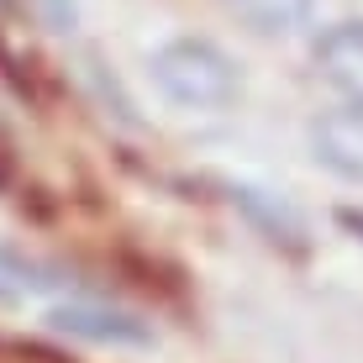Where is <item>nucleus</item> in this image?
Returning a JSON list of instances; mask_svg holds the SVG:
<instances>
[{"label": "nucleus", "mask_w": 363, "mask_h": 363, "mask_svg": "<svg viewBox=\"0 0 363 363\" xmlns=\"http://www.w3.org/2000/svg\"><path fill=\"white\" fill-rule=\"evenodd\" d=\"M311 153L321 169H332L337 179L363 184V106H337L327 116H316L311 127Z\"/></svg>", "instance_id": "obj_3"}, {"label": "nucleus", "mask_w": 363, "mask_h": 363, "mask_svg": "<svg viewBox=\"0 0 363 363\" xmlns=\"http://www.w3.org/2000/svg\"><path fill=\"white\" fill-rule=\"evenodd\" d=\"M21 11L48 32H74L79 27V6H74V0H21Z\"/></svg>", "instance_id": "obj_7"}, {"label": "nucleus", "mask_w": 363, "mask_h": 363, "mask_svg": "<svg viewBox=\"0 0 363 363\" xmlns=\"http://www.w3.org/2000/svg\"><path fill=\"white\" fill-rule=\"evenodd\" d=\"M316 69L337 95L363 106V21H337L316 37Z\"/></svg>", "instance_id": "obj_4"}, {"label": "nucleus", "mask_w": 363, "mask_h": 363, "mask_svg": "<svg viewBox=\"0 0 363 363\" xmlns=\"http://www.w3.org/2000/svg\"><path fill=\"white\" fill-rule=\"evenodd\" d=\"M237 11V21H242L247 32L258 37H290L295 27H306L311 21V6L316 0H227Z\"/></svg>", "instance_id": "obj_6"}, {"label": "nucleus", "mask_w": 363, "mask_h": 363, "mask_svg": "<svg viewBox=\"0 0 363 363\" xmlns=\"http://www.w3.org/2000/svg\"><path fill=\"white\" fill-rule=\"evenodd\" d=\"M48 327L79 337V342H100V347H147L153 342V327L143 316L121 306H100V300H64V306L48 311Z\"/></svg>", "instance_id": "obj_2"}, {"label": "nucleus", "mask_w": 363, "mask_h": 363, "mask_svg": "<svg viewBox=\"0 0 363 363\" xmlns=\"http://www.w3.org/2000/svg\"><path fill=\"white\" fill-rule=\"evenodd\" d=\"M342 227H347V232H358V237H363V211H342Z\"/></svg>", "instance_id": "obj_8"}, {"label": "nucleus", "mask_w": 363, "mask_h": 363, "mask_svg": "<svg viewBox=\"0 0 363 363\" xmlns=\"http://www.w3.org/2000/svg\"><path fill=\"white\" fill-rule=\"evenodd\" d=\"M153 84L184 111H221L237 100V64L211 37H174L153 53Z\"/></svg>", "instance_id": "obj_1"}, {"label": "nucleus", "mask_w": 363, "mask_h": 363, "mask_svg": "<svg viewBox=\"0 0 363 363\" xmlns=\"http://www.w3.org/2000/svg\"><path fill=\"white\" fill-rule=\"evenodd\" d=\"M227 195H232L237 211H247V216L258 221V232H264V237L300 247V237H306V221H300V211L290 206V200H279V195H269V190H253V184H232Z\"/></svg>", "instance_id": "obj_5"}]
</instances>
